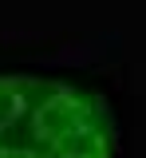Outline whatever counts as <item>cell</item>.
<instances>
[{
    "mask_svg": "<svg viewBox=\"0 0 146 158\" xmlns=\"http://www.w3.org/2000/svg\"><path fill=\"white\" fill-rule=\"evenodd\" d=\"M119 123L99 91L71 79L28 75L24 103L0 135V158H115Z\"/></svg>",
    "mask_w": 146,
    "mask_h": 158,
    "instance_id": "obj_1",
    "label": "cell"
}]
</instances>
